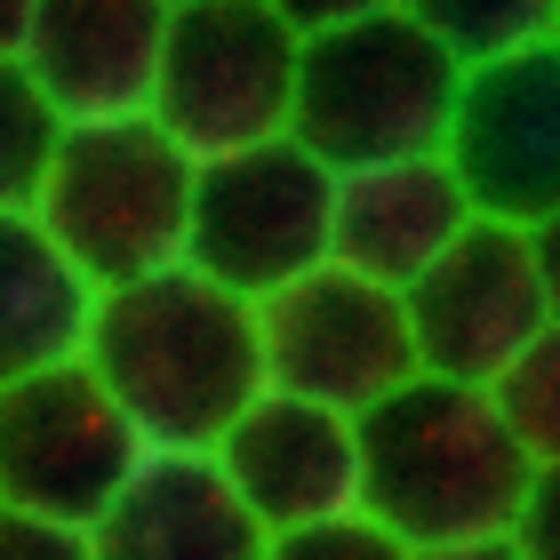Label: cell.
<instances>
[{
    "label": "cell",
    "mask_w": 560,
    "mask_h": 560,
    "mask_svg": "<svg viewBox=\"0 0 560 560\" xmlns=\"http://www.w3.org/2000/svg\"><path fill=\"white\" fill-rule=\"evenodd\" d=\"M81 361L137 424V441L168 456H209L265 393L257 304L200 280L192 265L105 289Z\"/></svg>",
    "instance_id": "6da1fadb"
},
{
    "label": "cell",
    "mask_w": 560,
    "mask_h": 560,
    "mask_svg": "<svg viewBox=\"0 0 560 560\" xmlns=\"http://www.w3.org/2000/svg\"><path fill=\"white\" fill-rule=\"evenodd\" d=\"M296 16V120L289 137L328 176L424 161L448 144L465 72L409 0H289Z\"/></svg>",
    "instance_id": "7a4b0ae2"
},
{
    "label": "cell",
    "mask_w": 560,
    "mask_h": 560,
    "mask_svg": "<svg viewBox=\"0 0 560 560\" xmlns=\"http://www.w3.org/2000/svg\"><path fill=\"white\" fill-rule=\"evenodd\" d=\"M528 480L537 465L513 441L497 393L417 376L361 417V513L409 552L513 537Z\"/></svg>",
    "instance_id": "3957f363"
},
{
    "label": "cell",
    "mask_w": 560,
    "mask_h": 560,
    "mask_svg": "<svg viewBox=\"0 0 560 560\" xmlns=\"http://www.w3.org/2000/svg\"><path fill=\"white\" fill-rule=\"evenodd\" d=\"M296 120V16L289 0H168L152 129L185 161L280 144Z\"/></svg>",
    "instance_id": "277c9868"
},
{
    "label": "cell",
    "mask_w": 560,
    "mask_h": 560,
    "mask_svg": "<svg viewBox=\"0 0 560 560\" xmlns=\"http://www.w3.org/2000/svg\"><path fill=\"white\" fill-rule=\"evenodd\" d=\"M33 217H40V233L65 248V265L105 296L120 280L185 265L192 161L152 129V120L65 129Z\"/></svg>",
    "instance_id": "5b68a950"
},
{
    "label": "cell",
    "mask_w": 560,
    "mask_h": 560,
    "mask_svg": "<svg viewBox=\"0 0 560 560\" xmlns=\"http://www.w3.org/2000/svg\"><path fill=\"white\" fill-rule=\"evenodd\" d=\"M328 217H337V176L296 137L233 152V161L192 168V217H185V265L241 304H265L328 265Z\"/></svg>",
    "instance_id": "8992f818"
},
{
    "label": "cell",
    "mask_w": 560,
    "mask_h": 560,
    "mask_svg": "<svg viewBox=\"0 0 560 560\" xmlns=\"http://www.w3.org/2000/svg\"><path fill=\"white\" fill-rule=\"evenodd\" d=\"M257 345H265V393L313 400V409L352 417V424L385 409L400 385H417L409 304L345 265H320L296 289L265 296Z\"/></svg>",
    "instance_id": "52a82bcc"
},
{
    "label": "cell",
    "mask_w": 560,
    "mask_h": 560,
    "mask_svg": "<svg viewBox=\"0 0 560 560\" xmlns=\"http://www.w3.org/2000/svg\"><path fill=\"white\" fill-rule=\"evenodd\" d=\"M144 456L152 448L113 409V393L89 376V361L40 369L0 393V504L9 513H33V521L89 537Z\"/></svg>",
    "instance_id": "ba28073f"
},
{
    "label": "cell",
    "mask_w": 560,
    "mask_h": 560,
    "mask_svg": "<svg viewBox=\"0 0 560 560\" xmlns=\"http://www.w3.org/2000/svg\"><path fill=\"white\" fill-rule=\"evenodd\" d=\"M441 161L480 224L537 233L560 217V33L465 72Z\"/></svg>",
    "instance_id": "9c48e42d"
},
{
    "label": "cell",
    "mask_w": 560,
    "mask_h": 560,
    "mask_svg": "<svg viewBox=\"0 0 560 560\" xmlns=\"http://www.w3.org/2000/svg\"><path fill=\"white\" fill-rule=\"evenodd\" d=\"M400 304H409L417 376L472 385V393H497L513 361L552 328L528 233H513V224H472Z\"/></svg>",
    "instance_id": "30bf717a"
},
{
    "label": "cell",
    "mask_w": 560,
    "mask_h": 560,
    "mask_svg": "<svg viewBox=\"0 0 560 560\" xmlns=\"http://www.w3.org/2000/svg\"><path fill=\"white\" fill-rule=\"evenodd\" d=\"M209 456H217L224 489L241 497V513L257 521L265 537L361 513V424L328 417L313 400L257 393Z\"/></svg>",
    "instance_id": "8fae6325"
},
{
    "label": "cell",
    "mask_w": 560,
    "mask_h": 560,
    "mask_svg": "<svg viewBox=\"0 0 560 560\" xmlns=\"http://www.w3.org/2000/svg\"><path fill=\"white\" fill-rule=\"evenodd\" d=\"M168 0H33L24 72L65 129L152 120Z\"/></svg>",
    "instance_id": "7c38bea8"
},
{
    "label": "cell",
    "mask_w": 560,
    "mask_h": 560,
    "mask_svg": "<svg viewBox=\"0 0 560 560\" xmlns=\"http://www.w3.org/2000/svg\"><path fill=\"white\" fill-rule=\"evenodd\" d=\"M472 200L448 176L441 152L424 161H385L337 176V217H328V265L376 280V289L409 296L417 280L472 233Z\"/></svg>",
    "instance_id": "4fadbf2b"
},
{
    "label": "cell",
    "mask_w": 560,
    "mask_h": 560,
    "mask_svg": "<svg viewBox=\"0 0 560 560\" xmlns=\"http://www.w3.org/2000/svg\"><path fill=\"white\" fill-rule=\"evenodd\" d=\"M96 560H265V528L224 489L217 456L152 448L129 472V489L89 528Z\"/></svg>",
    "instance_id": "5bb4252c"
},
{
    "label": "cell",
    "mask_w": 560,
    "mask_h": 560,
    "mask_svg": "<svg viewBox=\"0 0 560 560\" xmlns=\"http://www.w3.org/2000/svg\"><path fill=\"white\" fill-rule=\"evenodd\" d=\"M96 289L65 265L40 217H0V393L89 352Z\"/></svg>",
    "instance_id": "9a60e30c"
},
{
    "label": "cell",
    "mask_w": 560,
    "mask_h": 560,
    "mask_svg": "<svg viewBox=\"0 0 560 560\" xmlns=\"http://www.w3.org/2000/svg\"><path fill=\"white\" fill-rule=\"evenodd\" d=\"M409 9L424 16V33L448 48L456 72H480V65L528 48V40H545L560 0H409Z\"/></svg>",
    "instance_id": "2e32d148"
},
{
    "label": "cell",
    "mask_w": 560,
    "mask_h": 560,
    "mask_svg": "<svg viewBox=\"0 0 560 560\" xmlns=\"http://www.w3.org/2000/svg\"><path fill=\"white\" fill-rule=\"evenodd\" d=\"M65 144V120L48 113L24 65H0V217H33L48 185V161Z\"/></svg>",
    "instance_id": "e0dca14e"
},
{
    "label": "cell",
    "mask_w": 560,
    "mask_h": 560,
    "mask_svg": "<svg viewBox=\"0 0 560 560\" xmlns=\"http://www.w3.org/2000/svg\"><path fill=\"white\" fill-rule=\"evenodd\" d=\"M497 409L528 448V465H560V328H545L513 361V376L497 385Z\"/></svg>",
    "instance_id": "ac0fdd59"
},
{
    "label": "cell",
    "mask_w": 560,
    "mask_h": 560,
    "mask_svg": "<svg viewBox=\"0 0 560 560\" xmlns=\"http://www.w3.org/2000/svg\"><path fill=\"white\" fill-rule=\"evenodd\" d=\"M265 560H417L400 537H385L369 513L320 521V528H289V537H265Z\"/></svg>",
    "instance_id": "d6986e66"
},
{
    "label": "cell",
    "mask_w": 560,
    "mask_h": 560,
    "mask_svg": "<svg viewBox=\"0 0 560 560\" xmlns=\"http://www.w3.org/2000/svg\"><path fill=\"white\" fill-rule=\"evenodd\" d=\"M0 560H96V552L81 528H57V521H33V513L0 504Z\"/></svg>",
    "instance_id": "ffe728a7"
},
{
    "label": "cell",
    "mask_w": 560,
    "mask_h": 560,
    "mask_svg": "<svg viewBox=\"0 0 560 560\" xmlns=\"http://www.w3.org/2000/svg\"><path fill=\"white\" fill-rule=\"evenodd\" d=\"M513 545H521V560H560V465H537L528 504L513 521Z\"/></svg>",
    "instance_id": "44dd1931"
},
{
    "label": "cell",
    "mask_w": 560,
    "mask_h": 560,
    "mask_svg": "<svg viewBox=\"0 0 560 560\" xmlns=\"http://www.w3.org/2000/svg\"><path fill=\"white\" fill-rule=\"evenodd\" d=\"M528 257H537V280H545V313H552V328H560V217L528 233Z\"/></svg>",
    "instance_id": "7402d4cb"
},
{
    "label": "cell",
    "mask_w": 560,
    "mask_h": 560,
    "mask_svg": "<svg viewBox=\"0 0 560 560\" xmlns=\"http://www.w3.org/2000/svg\"><path fill=\"white\" fill-rule=\"evenodd\" d=\"M24 33H33V0H0V65H24Z\"/></svg>",
    "instance_id": "603a6c76"
},
{
    "label": "cell",
    "mask_w": 560,
    "mask_h": 560,
    "mask_svg": "<svg viewBox=\"0 0 560 560\" xmlns=\"http://www.w3.org/2000/svg\"><path fill=\"white\" fill-rule=\"evenodd\" d=\"M417 560H521L513 537H480V545H441V552H417Z\"/></svg>",
    "instance_id": "cb8c5ba5"
},
{
    "label": "cell",
    "mask_w": 560,
    "mask_h": 560,
    "mask_svg": "<svg viewBox=\"0 0 560 560\" xmlns=\"http://www.w3.org/2000/svg\"><path fill=\"white\" fill-rule=\"evenodd\" d=\"M552 33H560V9H552Z\"/></svg>",
    "instance_id": "d4e9b609"
}]
</instances>
